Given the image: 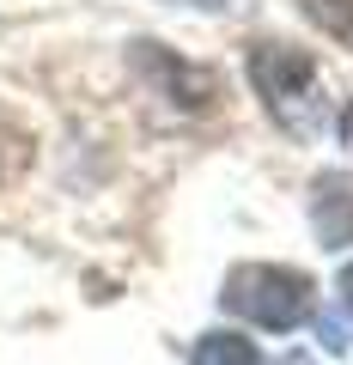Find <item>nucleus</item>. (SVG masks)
Returning a JSON list of instances; mask_svg holds the SVG:
<instances>
[{
	"label": "nucleus",
	"instance_id": "obj_1",
	"mask_svg": "<svg viewBox=\"0 0 353 365\" xmlns=\"http://www.w3.org/2000/svg\"><path fill=\"white\" fill-rule=\"evenodd\" d=\"M250 79H256L268 116L287 134L323 128V73H317L311 49H299V43H256L250 49Z\"/></svg>",
	"mask_w": 353,
	"mask_h": 365
},
{
	"label": "nucleus",
	"instance_id": "obj_2",
	"mask_svg": "<svg viewBox=\"0 0 353 365\" xmlns=\"http://www.w3.org/2000/svg\"><path fill=\"white\" fill-rule=\"evenodd\" d=\"M225 311L250 317V323L275 329V335H287V329H299L305 317H311V280H305L299 268H275V262H244V268L225 274Z\"/></svg>",
	"mask_w": 353,
	"mask_h": 365
},
{
	"label": "nucleus",
	"instance_id": "obj_3",
	"mask_svg": "<svg viewBox=\"0 0 353 365\" xmlns=\"http://www.w3.org/2000/svg\"><path fill=\"white\" fill-rule=\"evenodd\" d=\"M134 67H140L146 79H153L158 91H165L170 104H183V110H213V98H220V79L208 73V67H189L177 61L170 49H158V43H134Z\"/></svg>",
	"mask_w": 353,
	"mask_h": 365
},
{
	"label": "nucleus",
	"instance_id": "obj_4",
	"mask_svg": "<svg viewBox=\"0 0 353 365\" xmlns=\"http://www.w3.org/2000/svg\"><path fill=\"white\" fill-rule=\"evenodd\" d=\"M311 225L323 237V250H347L353 244V182L347 177H317L311 189Z\"/></svg>",
	"mask_w": 353,
	"mask_h": 365
},
{
	"label": "nucleus",
	"instance_id": "obj_5",
	"mask_svg": "<svg viewBox=\"0 0 353 365\" xmlns=\"http://www.w3.org/2000/svg\"><path fill=\"white\" fill-rule=\"evenodd\" d=\"M195 365H262L256 347H250L244 335H225V329H213V335L195 341Z\"/></svg>",
	"mask_w": 353,
	"mask_h": 365
},
{
	"label": "nucleus",
	"instance_id": "obj_6",
	"mask_svg": "<svg viewBox=\"0 0 353 365\" xmlns=\"http://www.w3.org/2000/svg\"><path fill=\"white\" fill-rule=\"evenodd\" d=\"M329 37H353V0H299Z\"/></svg>",
	"mask_w": 353,
	"mask_h": 365
},
{
	"label": "nucleus",
	"instance_id": "obj_7",
	"mask_svg": "<svg viewBox=\"0 0 353 365\" xmlns=\"http://www.w3.org/2000/svg\"><path fill=\"white\" fill-rule=\"evenodd\" d=\"M317 335H323L329 353H347V341H341V323H335V317H317Z\"/></svg>",
	"mask_w": 353,
	"mask_h": 365
},
{
	"label": "nucleus",
	"instance_id": "obj_8",
	"mask_svg": "<svg viewBox=\"0 0 353 365\" xmlns=\"http://www.w3.org/2000/svg\"><path fill=\"white\" fill-rule=\"evenodd\" d=\"M341 299H347V317H353V268L341 274Z\"/></svg>",
	"mask_w": 353,
	"mask_h": 365
},
{
	"label": "nucleus",
	"instance_id": "obj_9",
	"mask_svg": "<svg viewBox=\"0 0 353 365\" xmlns=\"http://www.w3.org/2000/svg\"><path fill=\"white\" fill-rule=\"evenodd\" d=\"M183 6H213V13H225V6H237V0H183Z\"/></svg>",
	"mask_w": 353,
	"mask_h": 365
},
{
	"label": "nucleus",
	"instance_id": "obj_10",
	"mask_svg": "<svg viewBox=\"0 0 353 365\" xmlns=\"http://www.w3.org/2000/svg\"><path fill=\"white\" fill-rule=\"evenodd\" d=\"M341 140L353 146V104H347V116H341Z\"/></svg>",
	"mask_w": 353,
	"mask_h": 365
}]
</instances>
